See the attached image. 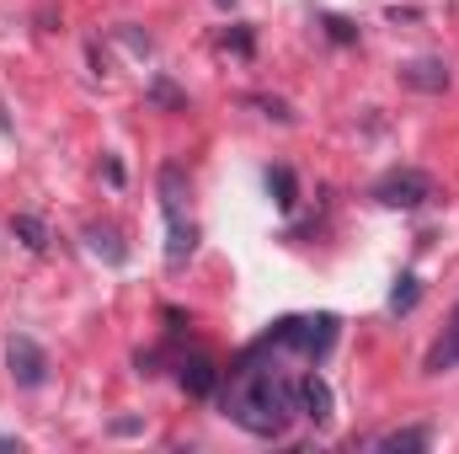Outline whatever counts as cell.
<instances>
[{"mask_svg":"<svg viewBox=\"0 0 459 454\" xmlns=\"http://www.w3.org/2000/svg\"><path fill=\"white\" fill-rule=\"evenodd\" d=\"M267 342H278V353H294L305 363H321L332 353V342H337V316H289V321H278L267 332Z\"/></svg>","mask_w":459,"mask_h":454,"instance_id":"cell-3","label":"cell"},{"mask_svg":"<svg viewBox=\"0 0 459 454\" xmlns=\"http://www.w3.org/2000/svg\"><path fill=\"white\" fill-rule=\"evenodd\" d=\"M86 240H91V251H102L108 262H123V257H128V251L117 246V235H113L108 225H86Z\"/></svg>","mask_w":459,"mask_h":454,"instance_id":"cell-14","label":"cell"},{"mask_svg":"<svg viewBox=\"0 0 459 454\" xmlns=\"http://www.w3.org/2000/svg\"><path fill=\"white\" fill-rule=\"evenodd\" d=\"M428 444H433V433H428V428H395V433H385L374 450L395 454V450H428Z\"/></svg>","mask_w":459,"mask_h":454,"instance_id":"cell-11","label":"cell"},{"mask_svg":"<svg viewBox=\"0 0 459 454\" xmlns=\"http://www.w3.org/2000/svg\"><path fill=\"white\" fill-rule=\"evenodd\" d=\"M177 380H182L187 396H214V390H220V369H214V358H204V353L182 358V363H177Z\"/></svg>","mask_w":459,"mask_h":454,"instance_id":"cell-8","label":"cell"},{"mask_svg":"<svg viewBox=\"0 0 459 454\" xmlns=\"http://www.w3.org/2000/svg\"><path fill=\"white\" fill-rule=\"evenodd\" d=\"M155 102H166V108H187V97H182L177 86H166V81H155Z\"/></svg>","mask_w":459,"mask_h":454,"instance_id":"cell-15","label":"cell"},{"mask_svg":"<svg viewBox=\"0 0 459 454\" xmlns=\"http://www.w3.org/2000/svg\"><path fill=\"white\" fill-rule=\"evenodd\" d=\"M160 214H166V262L182 267L198 246V230L187 220V171L177 161L160 166Z\"/></svg>","mask_w":459,"mask_h":454,"instance_id":"cell-2","label":"cell"},{"mask_svg":"<svg viewBox=\"0 0 459 454\" xmlns=\"http://www.w3.org/2000/svg\"><path fill=\"white\" fill-rule=\"evenodd\" d=\"M326 27H332V38H337V43H347V38H352V27H347V22H337V16H326Z\"/></svg>","mask_w":459,"mask_h":454,"instance_id":"cell-17","label":"cell"},{"mask_svg":"<svg viewBox=\"0 0 459 454\" xmlns=\"http://www.w3.org/2000/svg\"><path fill=\"white\" fill-rule=\"evenodd\" d=\"M267 193H273L278 209H294V204H299V182H294V171H289V166H273V171H267Z\"/></svg>","mask_w":459,"mask_h":454,"instance_id":"cell-10","label":"cell"},{"mask_svg":"<svg viewBox=\"0 0 459 454\" xmlns=\"http://www.w3.org/2000/svg\"><path fill=\"white\" fill-rule=\"evenodd\" d=\"M417 300H422V284H417V273H406V278L395 284V294H390V310L406 316V310H417Z\"/></svg>","mask_w":459,"mask_h":454,"instance_id":"cell-13","label":"cell"},{"mask_svg":"<svg viewBox=\"0 0 459 454\" xmlns=\"http://www.w3.org/2000/svg\"><path fill=\"white\" fill-rule=\"evenodd\" d=\"M401 86L438 97V92H449V65L444 59H411V65H401Z\"/></svg>","mask_w":459,"mask_h":454,"instance_id":"cell-6","label":"cell"},{"mask_svg":"<svg viewBox=\"0 0 459 454\" xmlns=\"http://www.w3.org/2000/svg\"><path fill=\"white\" fill-rule=\"evenodd\" d=\"M225 43L235 48V54H251V32H230Z\"/></svg>","mask_w":459,"mask_h":454,"instance_id":"cell-16","label":"cell"},{"mask_svg":"<svg viewBox=\"0 0 459 454\" xmlns=\"http://www.w3.org/2000/svg\"><path fill=\"white\" fill-rule=\"evenodd\" d=\"M422 369H428V374H449V369H459V305L449 310V327H444V337L428 347Z\"/></svg>","mask_w":459,"mask_h":454,"instance_id":"cell-9","label":"cell"},{"mask_svg":"<svg viewBox=\"0 0 459 454\" xmlns=\"http://www.w3.org/2000/svg\"><path fill=\"white\" fill-rule=\"evenodd\" d=\"M11 230L22 235V246H27V251H48V230H43L38 214H11Z\"/></svg>","mask_w":459,"mask_h":454,"instance_id":"cell-12","label":"cell"},{"mask_svg":"<svg viewBox=\"0 0 459 454\" xmlns=\"http://www.w3.org/2000/svg\"><path fill=\"white\" fill-rule=\"evenodd\" d=\"M5 369H11V380H16L22 390L48 385V353L27 337V332H16V337L5 342Z\"/></svg>","mask_w":459,"mask_h":454,"instance_id":"cell-5","label":"cell"},{"mask_svg":"<svg viewBox=\"0 0 459 454\" xmlns=\"http://www.w3.org/2000/svg\"><path fill=\"white\" fill-rule=\"evenodd\" d=\"M225 417L246 428L251 439H283L289 423L299 417V380L278 363V342H256L246 363L230 374L225 390Z\"/></svg>","mask_w":459,"mask_h":454,"instance_id":"cell-1","label":"cell"},{"mask_svg":"<svg viewBox=\"0 0 459 454\" xmlns=\"http://www.w3.org/2000/svg\"><path fill=\"white\" fill-rule=\"evenodd\" d=\"M299 417H310L316 428L332 423V385L321 374H299Z\"/></svg>","mask_w":459,"mask_h":454,"instance_id":"cell-7","label":"cell"},{"mask_svg":"<svg viewBox=\"0 0 459 454\" xmlns=\"http://www.w3.org/2000/svg\"><path fill=\"white\" fill-rule=\"evenodd\" d=\"M374 198H379L385 209H422V204L433 198V177L417 171V166H401V171H390V177L374 182Z\"/></svg>","mask_w":459,"mask_h":454,"instance_id":"cell-4","label":"cell"}]
</instances>
